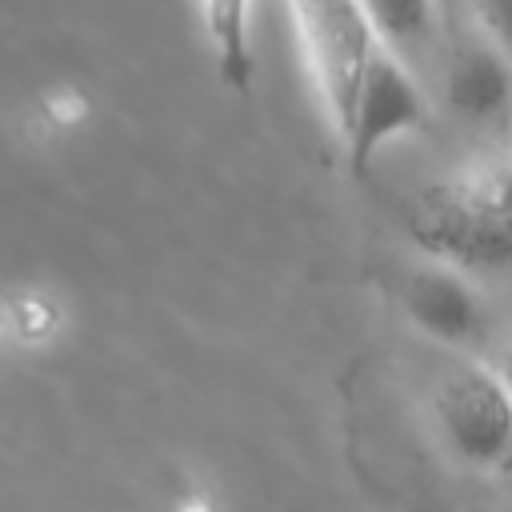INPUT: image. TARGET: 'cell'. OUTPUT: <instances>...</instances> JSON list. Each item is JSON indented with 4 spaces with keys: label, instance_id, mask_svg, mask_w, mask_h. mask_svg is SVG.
<instances>
[{
    "label": "cell",
    "instance_id": "obj_10",
    "mask_svg": "<svg viewBox=\"0 0 512 512\" xmlns=\"http://www.w3.org/2000/svg\"><path fill=\"white\" fill-rule=\"evenodd\" d=\"M496 372H500V380H504V388H508V396H512V348H508V356L496 364Z\"/></svg>",
    "mask_w": 512,
    "mask_h": 512
},
{
    "label": "cell",
    "instance_id": "obj_5",
    "mask_svg": "<svg viewBox=\"0 0 512 512\" xmlns=\"http://www.w3.org/2000/svg\"><path fill=\"white\" fill-rule=\"evenodd\" d=\"M404 312L424 336L448 348H464L484 332V304L464 268L448 260L416 264L404 276Z\"/></svg>",
    "mask_w": 512,
    "mask_h": 512
},
{
    "label": "cell",
    "instance_id": "obj_1",
    "mask_svg": "<svg viewBox=\"0 0 512 512\" xmlns=\"http://www.w3.org/2000/svg\"><path fill=\"white\" fill-rule=\"evenodd\" d=\"M412 236L464 272L512 264V164H468L424 188L412 208Z\"/></svg>",
    "mask_w": 512,
    "mask_h": 512
},
{
    "label": "cell",
    "instance_id": "obj_11",
    "mask_svg": "<svg viewBox=\"0 0 512 512\" xmlns=\"http://www.w3.org/2000/svg\"><path fill=\"white\" fill-rule=\"evenodd\" d=\"M436 4H440V8H448V4H452V0H436Z\"/></svg>",
    "mask_w": 512,
    "mask_h": 512
},
{
    "label": "cell",
    "instance_id": "obj_6",
    "mask_svg": "<svg viewBox=\"0 0 512 512\" xmlns=\"http://www.w3.org/2000/svg\"><path fill=\"white\" fill-rule=\"evenodd\" d=\"M444 96L464 120H500L512 108V52H504L484 28L460 36L444 60Z\"/></svg>",
    "mask_w": 512,
    "mask_h": 512
},
{
    "label": "cell",
    "instance_id": "obj_4",
    "mask_svg": "<svg viewBox=\"0 0 512 512\" xmlns=\"http://www.w3.org/2000/svg\"><path fill=\"white\" fill-rule=\"evenodd\" d=\"M424 116H428V104L412 68L404 64L400 52H392L388 44H376L356 84L348 132L340 136L352 172L364 176L392 140L424 128Z\"/></svg>",
    "mask_w": 512,
    "mask_h": 512
},
{
    "label": "cell",
    "instance_id": "obj_3",
    "mask_svg": "<svg viewBox=\"0 0 512 512\" xmlns=\"http://www.w3.org/2000/svg\"><path fill=\"white\" fill-rule=\"evenodd\" d=\"M432 412L444 444L476 468H488L512 452V396L496 368L480 360L452 364L432 392Z\"/></svg>",
    "mask_w": 512,
    "mask_h": 512
},
{
    "label": "cell",
    "instance_id": "obj_7",
    "mask_svg": "<svg viewBox=\"0 0 512 512\" xmlns=\"http://www.w3.org/2000/svg\"><path fill=\"white\" fill-rule=\"evenodd\" d=\"M200 16L212 40L220 80L244 96L256 76L252 40H248V0H200Z\"/></svg>",
    "mask_w": 512,
    "mask_h": 512
},
{
    "label": "cell",
    "instance_id": "obj_9",
    "mask_svg": "<svg viewBox=\"0 0 512 512\" xmlns=\"http://www.w3.org/2000/svg\"><path fill=\"white\" fill-rule=\"evenodd\" d=\"M476 28H484L504 52H512V0H468Z\"/></svg>",
    "mask_w": 512,
    "mask_h": 512
},
{
    "label": "cell",
    "instance_id": "obj_8",
    "mask_svg": "<svg viewBox=\"0 0 512 512\" xmlns=\"http://www.w3.org/2000/svg\"><path fill=\"white\" fill-rule=\"evenodd\" d=\"M360 4H364V16H368L376 40L400 56L408 48L428 44L436 24H440L436 0H360Z\"/></svg>",
    "mask_w": 512,
    "mask_h": 512
},
{
    "label": "cell",
    "instance_id": "obj_2",
    "mask_svg": "<svg viewBox=\"0 0 512 512\" xmlns=\"http://www.w3.org/2000/svg\"><path fill=\"white\" fill-rule=\"evenodd\" d=\"M312 84L328 108L336 132H348L360 72L380 44L360 0H288Z\"/></svg>",
    "mask_w": 512,
    "mask_h": 512
}]
</instances>
